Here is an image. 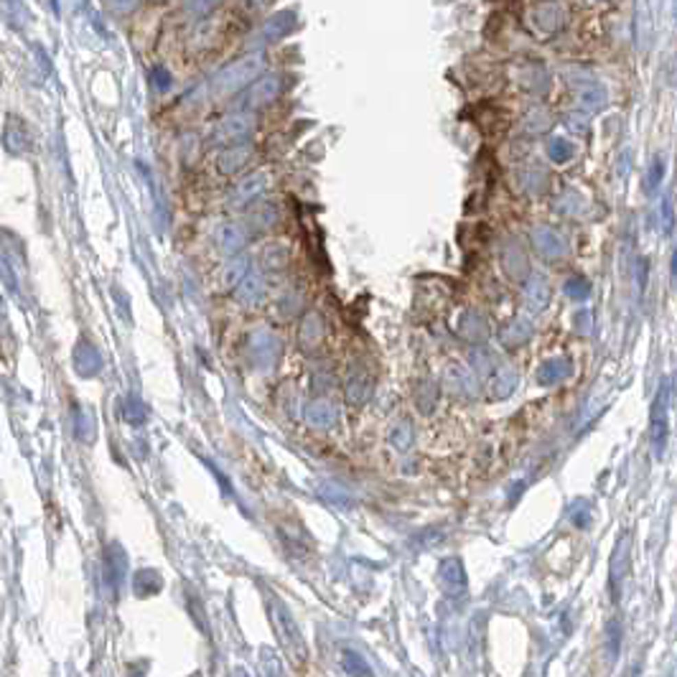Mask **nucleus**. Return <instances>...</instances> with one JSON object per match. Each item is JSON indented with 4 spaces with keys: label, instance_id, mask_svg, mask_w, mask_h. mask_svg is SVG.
Instances as JSON below:
<instances>
[{
    "label": "nucleus",
    "instance_id": "obj_1",
    "mask_svg": "<svg viewBox=\"0 0 677 677\" xmlns=\"http://www.w3.org/2000/svg\"><path fill=\"white\" fill-rule=\"evenodd\" d=\"M667 405H669V385L662 382L657 398L652 402V448H654V459H662L665 446H667Z\"/></svg>",
    "mask_w": 677,
    "mask_h": 677
},
{
    "label": "nucleus",
    "instance_id": "obj_2",
    "mask_svg": "<svg viewBox=\"0 0 677 677\" xmlns=\"http://www.w3.org/2000/svg\"><path fill=\"white\" fill-rule=\"evenodd\" d=\"M273 619H275V629H278V636L283 639L288 650L293 652V654H306V647H303V639H301V632H298V626L290 617H288L286 608H280L278 604H273Z\"/></svg>",
    "mask_w": 677,
    "mask_h": 677
},
{
    "label": "nucleus",
    "instance_id": "obj_3",
    "mask_svg": "<svg viewBox=\"0 0 677 677\" xmlns=\"http://www.w3.org/2000/svg\"><path fill=\"white\" fill-rule=\"evenodd\" d=\"M244 268H247V260H235V262H229L222 273H219V283H222V288H232V286H237V283H242L244 280Z\"/></svg>",
    "mask_w": 677,
    "mask_h": 677
},
{
    "label": "nucleus",
    "instance_id": "obj_4",
    "mask_svg": "<svg viewBox=\"0 0 677 677\" xmlns=\"http://www.w3.org/2000/svg\"><path fill=\"white\" fill-rule=\"evenodd\" d=\"M217 242H219V247H225V250H237V247L244 242V232L235 225H227L219 229Z\"/></svg>",
    "mask_w": 677,
    "mask_h": 677
},
{
    "label": "nucleus",
    "instance_id": "obj_5",
    "mask_svg": "<svg viewBox=\"0 0 677 677\" xmlns=\"http://www.w3.org/2000/svg\"><path fill=\"white\" fill-rule=\"evenodd\" d=\"M260 295H262V280L257 278V275H247V278L240 283V301H244V303H255Z\"/></svg>",
    "mask_w": 677,
    "mask_h": 677
},
{
    "label": "nucleus",
    "instance_id": "obj_6",
    "mask_svg": "<svg viewBox=\"0 0 677 677\" xmlns=\"http://www.w3.org/2000/svg\"><path fill=\"white\" fill-rule=\"evenodd\" d=\"M662 229H665V235H669L672 232V227H675V219H672V201H669V196H665L662 199Z\"/></svg>",
    "mask_w": 677,
    "mask_h": 677
},
{
    "label": "nucleus",
    "instance_id": "obj_7",
    "mask_svg": "<svg viewBox=\"0 0 677 677\" xmlns=\"http://www.w3.org/2000/svg\"><path fill=\"white\" fill-rule=\"evenodd\" d=\"M568 293H573V298H586V295H588V283H586V280L568 283Z\"/></svg>",
    "mask_w": 677,
    "mask_h": 677
},
{
    "label": "nucleus",
    "instance_id": "obj_8",
    "mask_svg": "<svg viewBox=\"0 0 677 677\" xmlns=\"http://www.w3.org/2000/svg\"><path fill=\"white\" fill-rule=\"evenodd\" d=\"M662 181V161L657 163H652V171H650V186H657Z\"/></svg>",
    "mask_w": 677,
    "mask_h": 677
}]
</instances>
